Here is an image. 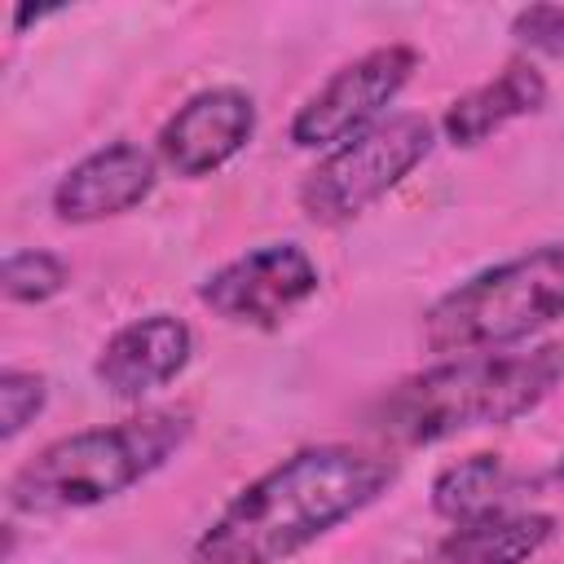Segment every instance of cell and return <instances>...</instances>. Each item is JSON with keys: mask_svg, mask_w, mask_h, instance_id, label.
Segmentation results:
<instances>
[{"mask_svg": "<svg viewBox=\"0 0 564 564\" xmlns=\"http://www.w3.org/2000/svg\"><path fill=\"white\" fill-rule=\"evenodd\" d=\"M401 467L388 454L352 445H308L247 480L198 533V564H286L366 507H375Z\"/></svg>", "mask_w": 564, "mask_h": 564, "instance_id": "cell-1", "label": "cell"}, {"mask_svg": "<svg viewBox=\"0 0 564 564\" xmlns=\"http://www.w3.org/2000/svg\"><path fill=\"white\" fill-rule=\"evenodd\" d=\"M564 379V344L524 352H467L445 357L397 388H388L370 427L392 445H436L471 427H502L538 410Z\"/></svg>", "mask_w": 564, "mask_h": 564, "instance_id": "cell-2", "label": "cell"}, {"mask_svg": "<svg viewBox=\"0 0 564 564\" xmlns=\"http://www.w3.org/2000/svg\"><path fill=\"white\" fill-rule=\"evenodd\" d=\"M185 410H141L132 419L48 441L9 476V507L22 516H66L101 507L150 480L189 441Z\"/></svg>", "mask_w": 564, "mask_h": 564, "instance_id": "cell-3", "label": "cell"}, {"mask_svg": "<svg viewBox=\"0 0 564 564\" xmlns=\"http://www.w3.org/2000/svg\"><path fill=\"white\" fill-rule=\"evenodd\" d=\"M564 317V242H542L449 286L423 313V344L441 357L502 352Z\"/></svg>", "mask_w": 564, "mask_h": 564, "instance_id": "cell-4", "label": "cell"}, {"mask_svg": "<svg viewBox=\"0 0 564 564\" xmlns=\"http://www.w3.org/2000/svg\"><path fill=\"white\" fill-rule=\"evenodd\" d=\"M432 141H436L432 119H423L414 110L383 115L375 128L335 145L304 176L300 212L317 225H344V220L361 216L432 154Z\"/></svg>", "mask_w": 564, "mask_h": 564, "instance_id": "cell-5", "label": "cell"}, {"mask_svg": "<svg viewBox=\"0 0 564 564\" xmlns=\"http://www.w3.org/2000/svg\"><path fill=\"white\" fill-rule=\"evenodd\" d=\"M419 70V53L410 44H383L348 66H339L291 119V141L300 150H335L357 132L375 128L383 110L401 97L410 75Z\"/></svg>", "mask_w": 564, "mask_h": 564, "instance_id": "cell-6", "label": "cell"}, {"mask_svg": "<svg viewBox=\"0 0 564 564\" xmlns=\"http://www.w3.org/2000/svg\"><path fill=\"white\" fill-rule=\"evenodd\" d=\"M317 260L300 242H260L229 264L212 269L198 286V300L234 322V326H278L286 322L304 300L317 295Z\"/></svg>", "mask_w": 564, "mask_h": 564, "instance_id": "cell-7", "label": "cell"}, {"mask_svg": "<svg viewBox=\"0 0 564 564\" xmlns=\"http://www.w3.org/2000/svg\"><path fill=\"white\" fill-rule=\"evenodd\" d=\"M251 137H256L251 93H242L234 84H216L172 110V119L159 128L154 154L167 172L198 181V176L220 172L234 154H242Z\"/></svg>", "mask_w": 564, "mask_h": 564, "instance_id": "cell-8", "label": "cell"}, {"mask_svg": "<svg viewBox=\"0 0 564 564\" xmlns=\"http://www.w3.org/2000/svg\"><path fill=\"white\" fill-rule=\"evenodd\" d=\"M189 357H194V330L172 313H145L119 326L101 344L93 375L110 397L145 401L163 392L189 366Z\"/></svg>", "mask_w": 564, "mask_h": 564, "instance_id": "cell-9", "label": "cell"}, {"mask_svg": "<svg viewBox=\"0 0 564 564\" xmlns=\"http://www.w3.org/2000/svg\"><path fill=\"white\" fill-rule=\"evenodd\" d=\"M159 185V154L141 150L137 141H110L84 154L66 176L53 185V212L66 225H93L141 207Z\"/></svg>", "mask_w": 564, "mask_h": 564, "instance_id": "cell-10", "label": "cell"}, {"mask_svg": "<svg viewBox=\"0 0 564 564\" xmlns=\"http://www.w3.org/2000/svg\"><path fill=\"white\" fill-rule=\"evenodd\" d=\"M546 106V79L533 62L516 57L507 62L489 84L454 97L441 115V132L449 145H480L498 128H507L520 115H533Z\"/></svg>", "mask_w": 564, "mask_h": 564, "instance_id": "cell-11", "label": "cell"}, {"mask_svg": "<svg viewBox=\"0 0 564 564\" xmlns=\"http://www.w3.org/2000/svg\"><path fill=\"white\" fill-rule=\"evenodd\" d=\"M555 538V516L546 511H498L471 524H454L436 542L441 564H529Z\"/></svg>", "mask_w": 564, "mask_h": 564, "instance_id": "cell-12", "label": "cell"}, {"mask_svg": "<svg viewBox=\"0 0 564 564\" xmlns=\"http://www.w3.org/2000/svg\"><path fill=\"white\" fill-rule=\"evenodd\" d=\"M516 489H520V476L507 467L502 454H467L458 463H445L432 476V511L449 524H471V520L511 511Z\"/></svg>", "mask_w": 564, "mask_h": 564, "instance_id": "cell-13", "label": "cell"}, {"mask_svg": "<svg viewBox=\"0 0 564 564\" xmlns=\"http://www.w3.org/2000/svg\"><path fill=\"white\" fill-rule=\"evenodd\" d=\"M66 286H70V264L44 247L9 251L0 264V291L13 304H48Z\"/></svg>", "mask_w": 564, "mask_h": 564, "instance_id": "cell-14", "label": "cell"}, {"mask_svg": "<svg viewBox=\"0 0 564 564\" xmlns=\"http://www.w3.org/2000/svg\"><path fill=\"white\" fill-rule=\"evenodd\" d=\"M44 401H48V379H44L40 370H18V366H9V370L0 375V436H4V441L22 436V432L40 419Z\"/></svg>", "mask_w": 564, "mask_h": 564, "instance_id": "cell-15", "label": "cell"}, {"mask_svg": "<svg viewBox=\"0 0 564 564\" xmlns=\"http://www.w3.org/2000/svg\"><path fill=\"white\" fill-rule=\"evenodd\" d=\"M511 35L520 48L538 57H564V4H529L511 18Z\"/></svg>", "mask_w": 564, "mask_h": 564, "instance_id": "cell-16", "label": "cell"}, {"mask_svg": "<svg viewBox=\"0 0 564 564\" xmlns=\"http://www.w3.org/2000/svg\"><path fill=\"white\" fill-rule=\"evenodd\" d=\"M551 476H555V489L564 494V454H560V463H555V471H551Z\"/></svg>", "mask_w": 564, "mask_h": 564, "instance_id": "cell-17", "label": "cell"}]
</instances>
